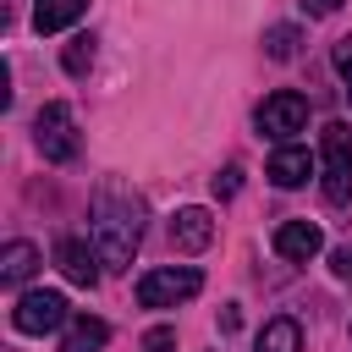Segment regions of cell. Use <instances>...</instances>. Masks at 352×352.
Returning <instances> with one entry per match:
<instances>
[{
  "label": "cell",
  "mask_w": 352,
  "mask_h": 352,
  "mask_svg": "<svg viewBox=\"0 0 352 352\" xmlns=\"http://www.w3.org/2000/svg\"><path fill=\"white\" fill-rule=\"evenodd\" d=\"M319 248H324V231H319L314 220H280V226H275V253H280V258L308 264Z\"/></svg>",
  "instance_id": "ba28073f"
},
{
  "label": "cell",
  "mask_w": 352,
  "mask_h": 352,
  "mask_svg": "<svg viewBox=\"0 0 352 352\" xmlns=\"http://www.w3.org/2000/svg\"><path fill=\"white\" fill-rule=\"evenodd\" d=\"M258 352H302V330H297V319H270L264 330H258Z\"/></svg>",
  "instance_id": "5bb4252c"
},
{
  "label": "cell",
  "mask_w": 352,
  "mask_h": 352,
  "mask_svg": "<svg viewBox=\"0 0 352 352\" xmlns=\"http://www.w3.org/2000/svg\"><path fill=\"white\" fill-rule=\"evenodd\" d=\"M198 292H204V275L192 264H160V270H148L138 280V302L143 308H176V302H187Z\"/></svg>",
  "instance_id": "3957f363"
},
{
  "label": "cell",
  "mask_w": 352,
  "mask_h": 352,
  "mask_svg": "<svg viewBox=\"0 0 352 352\" xmlns=\"http://www.w3.org/2000/svg\"><path fill=\"white\" fill-rule=\"evenodd\" d=\"M138 352H176V330H170V324H154V330L138 341Z\"/></svg>",
  "instance_id": "e0dca14e"
},
{
  "label": "cell",
  "mask_w": 352,
  "mask_h": 352,
  "mask_svg": "<svg viewBox=\"0 0 352 352\" xmlns=\"http://www.w3.org/2000/svg\"><path fill=\"white\" fill-rule=\"evenodd\" d=\"M33 270H38V248H33V242H6V253H0V280H6V286H22Z\"/></svg>",
  "instance_id": "4fadbf2b"
},
{
  "label": "cell",
  "mask_w": 352,
  "mask_h": 352,
  "mask_svg": "<svg viewBox=\"0 0 352 352\" xmlns=\"http://www.w3.org/2000/svg\"><path fill=\"white\" fill-rule=\"evenodd\" d=\"M143 242V198L121 182H99L94 192V248L104 270H126Z\"/></svg>",
  "instance_id": "6da1fadb"
},
{
  "label": "cell",
  "mask_w": 352,
  "mask_h": 352,
  "mask_svg": "<svg viewBox=\"0 0 352 352\" xmlns=\"http://www.w3.org/2000/svg\"><path fill=\"white\" fill-rule=\"evenodd\" d=\"M82 11H88V0H33V28H38V33H60V28H72Z\"/></svg>",
  "instance_id": "7c38bea8"
},
{
  "label": "cell",
  "mask_w": 352,
  "mask_h": 352,
  "mask_svg": "<svg viewBox=\"0 0 352 352\" xmlns=\"http://www.w3.org/2000/svg\"><path fill=\"white\" fill-rule=\"evenodd\" d=\"M236 187H242V170H236V165H226V170L214 176V198H231Z\"/></svg>",
  "instance_id": "d6986e66"
},
{
  "label": "cell",
  "mask_w": 352,
  "mask_h": 352,
  "mask_svg": "<svg viewBox=\"0 0 352 352\" xmlns=\"http://www.w3.org/2000/svg\"><path fill=\"white\" fill-rule=\"evenodd\" d=\"M55 264H60V275H66L72 286H94L104 258H99V248H88L82 236H66V242L55 248Z\"/></svg>",
  "instance_id": "9c48e42d"
},
{
  "label": "cell",
  "mask_w": 352,
  "mask_h": 352,
  "mask_svg": "<svg viewBox=\"0 0 352 352\" xmlns=\"http://www.w3.org/2000/svg\"><path fill=\"white\" fill-rule=\"evenodd\" d=\"M11 324H16L22 336H50V330L72 324V308H66L60 292H22L16 308H11Z\"/></svg>",
  "instance_id": "8992f818"
},
{
  "label": "cell",
  "mask_w": 352,
  "mask_h": 352,
  "mask_svg": "<svg viewBox=\"0 0 352 352\" xmlns=\"http://www.w3.org/2000/svg\"><path fill=\"white\" fill-rule=\"evenodd\" d=\"M104 341H110V324H104V319H94V314H82V319H72V324H66L60 352H99Z\"/></svg>",
  "instance_id": "8fae6325"
},
{
  "label": "cell",
  "mask_w": 352,
  "mask_h": 352,
  "mask_svg": "<svg viewBox=\"0 0 352 352\" xmlns=\"http://www.w3.org/2000/svg\"><path fill=\"white\" fill-rule=\"evenodd\" d=\"M302 50V33L292 28V22H275V28H264V55L270 60H292Z\"/></svg>",
  "instance_id": "9a60e30c"
},
{
  "label": "cell",
  "mask_w": 352,
  "mask_h": 352,
  "mask_svg": "<svg viewBox=\"0 0 352 352\" xmlns=\"http://www.w3.org/2000/svg\"><path fill=\"white\" fill-rule=\"evenodd\" d=\"M302 126H308V99H302L297 88H275V94L258 104V132H264V138L292 143Z\"/></svg>",
  "instance_id": "5b68a950"
},
{
  "label": "cell",
  "mask_w": 352,
  "mask_h": 352,
  "mask_svg": "<svg viewBox=\"0 0 352 352\" xmlns=\"http://www.w3.org/2000/svg\"><path fill=\"white\" fill-rule=\"evenodd\" d=\"M336 6H341V0H302V11H308V16H330Z\"/></svg>",
  "instance_id": "44dd1931"
},
{
  "label": "cell",
  "mask_w": 352,
  "mask_h": 352,
  "mask_svg": "<svg viewBox=\"0 0 352 352\" xmlns=\"http://www.w3.org/2000/svg\"><path fill=\"white\" fill-rule=\"evenodd\" d=\"M330 270H336V275H341V280H352V242H346V248H336V253H330Z\"/></svg>",
  "instance_id": "ffe728a7"
},
{
  "label": "cell",
  "mask_w": 352,
  "mask_h": 352,
  "mask_svg": "<svg viewBox=\"0 0 352 352\" xmlns=\"http://www.w3.org/2000/svg\"><path fill=\"white\" fill-rule=\"evenodd\" d=\"M60 66H66L72 77H82V72L94 66V38H72V44L60 50Z\"/></svg>",
  "instance_id": "2e32d148"
},
{
  "label": "cell",
  "mask_w": 352,
  "mask_h": 352,
  "mask_svg": "<svg viewBox=\"0 0 352 352\" xmlns=\"http://www.w3.org/2000/svg\"><path fill=\"white\" fill-rule=\"evenodd\" d=\"M308 176H314V154H308V148L280 143V148L270 154V182H275V187H286V192H292V187H302Z\"/></svg>",
  "instance_id": "30bf717a"
},
{
  "label": "cell",
  "mask_w": 352,
  "mask_h": 352,
  "mask_svg": "<svg viewBox=\"0 0 352 352\" xmlns=\"http://www.w3.org/2000/svg\"><path fill=\"white\" fill-rule=\"evenodd\" d=\"M214 242V220H209V209H176L170 214V248L176 253H204Z\"/></svg>",
  "instance_id": "52a82bcc"
},
{
  "label": "cell",
  "mask_w": 352,
  "mask_h": 352,
  "mask_svg": "<svg viewBox=\"0 0 352 352\" xmlns=\"http://www.w3.org/2000/svg\"><path fill=\"white\" fill-rule=\"evenodd\" d=\"M330 60H336V72H341V82H346V99H352V38H336Z\"/></svg>",
  "instance_id": "ac0fdd59"
},
{
  "label": "cell",
  "mask_w": 352,
  "mask_h": 352,
  "mask_svg": "<svg viewBox=\"0 0 352 352\" xmlns=\"http://www.w3.org/2000/svg\"><path fill=\"white\" fill-rule=\"evenodd\" d=\"M319 165H324V204H346L352 198V126L330 121L319 132Z\"/></svg>",
  "instance_id": "7a4b0ae2"
},
{
  "label": "cell",
  "mask_w": 352,
  "mask_h": 352,
  "mask_svg": "<svg viewBox=\"0 0 352 352\" xmlns=\"http://www.w3.org/2000/svg\"><path fill=\"white\" fill-rule=\"evenodd\" d=\"M33 143H38V154L50 160V165H66V160H77V121H72V104H44L38 116H33Z\"/></svg>",
  "instance_id": "277c9868"
}]
</instances>
